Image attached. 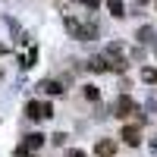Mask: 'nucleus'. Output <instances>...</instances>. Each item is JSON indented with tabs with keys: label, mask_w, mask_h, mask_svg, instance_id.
<instances>
[{
	"label": "nucleus",
	"mask_w": 157,
	"mask_h": 157,
	"mask_svg": "<svg viewBox=\"0 0 157 157\" xmlns=\"http://www.w3.org/2000/svg\"><path fill=\"white\" fill-rule=\"evenodd\" d=\"M25 113H29V120H50L54 116V104L50 101H29Z\"/></svg>",
	"instance_id": "nucleus-1"
},
{
	"label": "nucleus",
	"mask_w": 157,
	"mask_h": 157,
	"mask_svg": "<svg viewBox=\"0 0 157 157\" xmlns=\"http://www.w3.org/2000/svg\"><path fill=\"white\" fill-rule=\"evenodd\" d=\"M116 116H120V120H129V116H132V113H141V107H138V104L132 101V98H129V94H120V98H116Z\"/></svg>",
	"instance_id": "nucleus-2"
},
{
	"label": "nucleus",
	"mask_w": 157,
	"mask_h": 157,
	"mask_svg": "<svg viewBox=\"0 0 157 157\" xmlns=\"http://www.w3.org/2000/svg\"><path fill=\"white\" fill-rule=\"evenodd\" d=\"M120 138L126 141L129 148H138V145H141V126H138V123H129V126H123Z\"/></svg>",
	"instance_id": "nucleus-3"
},
{
	"label": "nucleus",
	"mask_w": 157,
	"mask_h": 157,
	"mask_svg": "<svg viewBox=\"0 0 157 157\" xmlns=\"http://www.w3.org/2000/svg\"><path fill=\"white\" fill-rule=\"evenodd\" d=\"M94 154H98V157H113V154H116V141H113V138H101L98 145H94Z\"/></svg>",
	"instance_id": "nucleus-4"
},
{
	"label": "nucleus",
	"mask_w": 157,
	"mask_h": 157,
	"mask_svg": "<svg viewBox=\"0 0 157 157\" xmlns=\"http://www.w3.org/2000/svg\"><path fill=\"white\" fill-rule=\"evenodd\" d=\"M88 69H91V72H110V69H113V60H107V57H94V60L88 63Z\"/></svg>",
	"instance_id": "nucleus-5"
},
{
	"label": "nucleus",
	"mask_w": 157,
	"mask_h": 157,
	"mask_svg": "<svg viewBox=\"0 0 157 157\" xmlns=\"http://www.w3.org/2000/svg\"><path fill=\"white\" fill-rule=\"evenodd\" d=\"M22 148H29V151H38V148H44V135H41V132H32V135H25Z\"/></svg>",
	"instance_id": "nucleus-6"
},
{
	"label": "nucleus",
	"mask_w": 157,
	"mask_h": 157,
	"mask_svg": "<svg viewBox=\"0 0 157 157\" xmlns=\"http://www.w3.org/2000/svg\"><path fill=\"white\" fill-rule=\"evenodd\" d=\"M38 88H41L44 94H54V98H57V94H63V85H60V82H50V78H47V82H41Z\"/></svg>",
	"instance_id": "nucleus-7"
},
{
	"label": "nucleus",
	"mask_w": 157,
	"mask_h": 157,
	"mask_svg": "<svg viewBox=\"0 0 157 157\" xmlns=\"http://www.w3.org/2000/svg\"><path fill=\"white\" fill-rule=\"evenodd\" d=\"M107 10L113 13L116 19H123V16H126V3H123V0H107Z\"/></svg>",
	"instance_id": "nucleus-8"
},
{
	"label": "nucleus",
	"mask_w": 157,
	"mask_h": 157,
	"mask_svg": "<svg viewBox=\"0 0 157 157\" xmlns=\"http://www.w3.org/2000/svg\"><path fill=\"white\" fill-rule=\"evenodd\" d=\"M141 78H145L148 85H157V69H151V66H145V69H141Z\"/></svg>",
	"instance_id": "nucleus-9"
},
{
	"label": "nucleus",
	"mask_w": 157,
	"mask_h": 157,
	"mask_svg": "<svg viewBox=\"0 0 157 157\" xmlns=\"http://www.w3.org/2000/svg\"><path fill=\"white\" fill-rule=\"evenodd\" d=\"M151 35H154V32H151V29H148V25H145V29H138V35H135V38H138V41H141V44H145V41H151Z\"/></svg>",
	"instance_id": "nucleus-10"
},
{
	"label": "nucleus",
	"mask_w": 157,
	"mask_h": 157,
	"mask_svg": "<svg viewBox=\"0 0 157 157\" xmlns=\"http://www.w3.org/2000/svg\"><path fill=\"white\" fill-rule=\"evenodd\" d=\"M85 98H88V101H98V98H101V91H98L94 85H85Z\"/></svg>",
	"instance_id": "nucleus-11"
},
{
	"label": "nucleus",
	"mask_w": 157,
	"mask_h": 157,
	"mask_svg": "<svg viewBox=\"0 0 157 157\" xmlns=\"http://www.w3.org/2000/svg\"><path fill=\"white\" fill-rule=\"evenodd\" d=\"M13 157H35V151H29V148H22V145H19L16 151H13Z\"/></svg>",
	"instance_id": "nucleus-12"
},
{
	"label": "nucleus",
	"mask_w": 157,
	"mask_h": 157,
	"mask_svg": "<svg viewBox=\"0 0 157 157\" xmlns=\"http://www.w3.org/2000/svg\"><path fill=\"white\" fill-rule=\"evenodd\" d=\"M66 157H88V154H85V151H78V148H69Z\"/></svg>",
	"instance_id": "nucleus-13"
},
{
	"label": "nucleus",
	"mask_w": 157,
	"mask_h": 157,
	"mask_svg": "<svg viewBox=\"0 0 157 157\" xmlns=\"http://www.w3.org/2000/svg\"><path fill=\"white\" fill-rule=\"evenodd\" d=\"M82 6H88V10H98V6H101V0H82Z\"/></svg>",
	"instance_id": "nucleus-14"
},
{
	"label": "nucleus",
	"mask_w": 157,
	"mask_h": 157,
	"mask_svg": "<svg viewBox=\"0 0 157 157\" xmlns=\"http://www.w3.org/2000/svg\"><path fill=\"white\" fill-rule=\"evenodd\" d=\"M135 3H148V0H135Z\"/></svg>",
	"instance_id": "nucleus-15"
}]
</instances>
